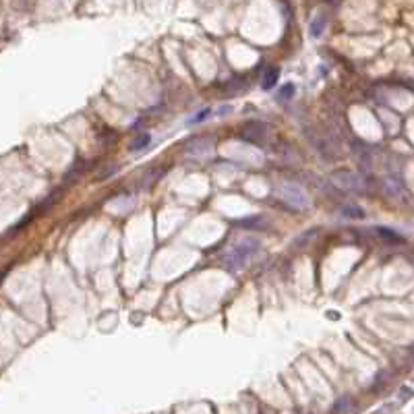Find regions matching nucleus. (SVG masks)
Segmentation results:
<instances>
[{
    "label": "nucleus",
    "instance_id": "1",
    "mask_svg": "<svg viewBox=\"0 0 414 414\" xmlns=\"http://www.w3.org/2000/svg\"><path fill=\"white\" fill-rule=\"evenodd\" d=\"M280 195H282L284 201H288V203H292L297 207H305L307 205V195L301 189H297V187H284L280 191Z\"/></svg>",
    "mask_w": 414,
    "mask_h": 414
},
{
    "label": "nucleus",
    "instance_id": "2",
    "mask_svg": "<svg viewBox=\"0 0 414 414\" xmlns=\"http://www.w3.org/2000/svg\"><path fill=\"white\" fill-rule=\"evenodd\" d=\"M276 79H278V70H276V68H272V70L267 73V77L263 79V87H265V89H270L272 85H276Z\"/></svg>",
    "mask_w": 414,
    "mask_h": 414
},
{
    "label": "nucleus",
    "instance_id": "3",
    "mask_svg": "<svg viewBox=\"0 0 414 414\" xmlns=\"http://www.w3.org/2000/svg\"><path fill=\"white\" fill-rule=\"evenodd\" d=\"M323 23H326V19H323V15H319V17L315 19V23L311 25V31H313V35H319V33H321V29H323Z\"/></svg>",
    "mask_w": 414,
    "mask_h": 414
},
{
    "label": "nucleus",
    "instance_id": "4",
    "mask_svg": "<svg viewBox=\"0 0 414 414\" xmlns=\"http://www.w3.org/2000/svg\"><path fill=\"white\" fill-rule=\"evenodd\" d=\"M147 143H149V135H143L139 141H135V143H133V149H141V147H143V145H147Z\"/></svg>",
    "mask_w": 414,
    "mask_h": 414
},
{
    "label": "nucleus",
    "instance_id": "5",
    "mask_svg": "<svg viewBox=\"0 0 414 414\" xmlns=\"http://www.w3.org/2000/svg\"><path fill=\"white\" fill-rule=\"evenodd\" d=\"M292 93V85H286V89H284V93H282V97H288Z\"/></svg>",
    "mask_w": 414,
    "mask_h": 414
}]
</instances>
